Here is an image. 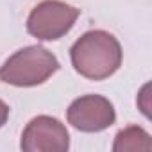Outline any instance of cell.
Wrapping results in <instances>:
<instances>
[{"label":"cell","instance_id":"cell-2","mask_svg":"<svg viewBox=\"0 0 152 152\" xmlns=\"http://www.w3.org/2000/svg\"><path fill=\"white\" fill-rule=\"evenodd\" d=\"M59 66L50 50L41 45H31L15 52L0 66V81L16 88H32L48 81Z\"/></svg>","mask_w":152,"mask_h":152},{"label":"cell","instance_id":"cell-1","mask_svg":"<svg viewBox=\"0 0 152 152\" xmlns=\"http://www.w3.org/2000/svg\"><path fill=\"white\" fill-rule=\"evenodd\" d=\"M70 59L75 72L90 81L111 77L122 64V47L107 31H88L70 48Z\"/></svg>","mask_w":152,"mask_h":152},{"label":"cell","instance_id":"cell-3","mask_svg":"<svg viewBox=\"0 0 152 152\" xmlns=\"http://www.w3.org/2000/svg\"><path fill=\"white\" fill-rule=\"evenodd\" d=\"M81 11L61 0H43L27 18V31L39 41H56L68 34Z\"/></svg>","mask_w":152,"mask_h":152},{"label":"cell","instance_id":"cell-6","mask_svg":"<svg viewBox=\"0 0 152 152\" xmlns=\"http://www.w3.org/2000/svg\"><path fill=\"white\" fill-rule=\"evenodd\" d=\"M113 150L115 152H129V150L131 152H136V150L148 152L152 150L150 134L140 125H129L115 136Z\"/></svg>","mask_w":152,"mask_h":152},{"label":"cell","instance_id":"cell-5","mask_svg":"<svg viewBox=\"0 0 152 152\" xmlns=\"http://www.w3.org/2000/svg\"><path fill=\"white\" fill-rule=\"evenodd\" d=\"M20 147L25 152H66L70 148V134L57 118L39 115L23 129Z\"/></svg>","mask_w":152,"mask_h":152},{"label":"cell","instance_id":"cell-4","mask_svg":"<svg viewBox=\"0 0 152 152\" xmlns=\"http://www.w3.org/2000/svg\"><path fill=\"white\" fill-rule=\"evenodd\" d=\"M66 120L83 132H100L116 120L115 106L102 95H83L66 109Z\"/></svg>","mask_w":152,"mask_h":152},{"label":"cell","instance_id":"cell-7","mask_svg":"<svg viewBox=\"0 0 152 152\" xmlns=\"http://www.w3.org/2000/svg\"><path fill=\"white\" fill-rule=\"evenodd\" d=\"M9 106L4 102V100H0V129H2L4 125H6V122H7V118H9Z\"/></svg>","mask_w":152,"mask_h":152}]
</instances>
